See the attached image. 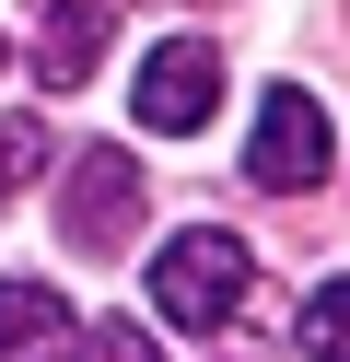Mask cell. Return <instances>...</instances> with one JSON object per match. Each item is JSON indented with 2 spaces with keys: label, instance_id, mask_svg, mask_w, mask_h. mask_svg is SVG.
I'll list each match as a JSON object with an SVG mask.
<instances>
[{
  "label": "cell",
  "instance_id": "6da1fadb",
  "mask_svg": "<svg viewBox=\"0 0 350 362\" xmlns=\"http://www.w3.org/2000/svg\"><path fill=\"white\" fill-rule=\"evenodd\" d=\"M245 281H257V257H245V234H222V222H187V234H163V257H152L163 327H199V339L245 304Z\"/></svg>",
  "mask_w": 350,
  "mask_h": 362
},
{
  "label": "cell",
  "instance_id": "7a4b0ae2",
  "mask_svg": "<svg viewBox=\"0 0 350 362\" xmlns=\"http://www.w3.org/2000/svg\"><path fill=\"white\" fill-rule=\"evenodd\" d=\"M327 164H339V129H327V105L303 94V82H269V94H257V141H245V175H257L269 199H303Z\"/></svg>",
  "mask_w": 350,
  "mask_h": 362
},
{
  "label": "cell",
  "instance_id": "3957f363",
  "mask_svg": "<svg viewBox=\"0 0 350 362\" xmlns=\"http://www.w3.org/2000/svg\"><path fill=\"white\" fill-rule=\"evenodd\" d=\"M210 105H222V47H210V35H163V47L140 59V82H129V117L152 129V141L210 129Z\"/></svg>",
  "mask_w": 350,
  "mask_h": 362
},
{
  "label": "cell",
  "instance_id": "277c9868",
  "mask_svg": "<svg viewBox=\"0 0 350 362\" xmlns=\"http://www.w3.org/2000/svg\"><path fill=\"white\" fill-rule=\"evenodd\" d=\"M59 234L82 245V257H117V245L140 234V164H129L117 141L70 152V199H59Z\"/></svg>",
  "mask_w": 350,
  "mask_h": 362
},
{
  "label": "cell",
  "instance_id": "5b68a950",
  "mask_svg": "<svg viewBox=\"0 0 350 362\" xmlns=\"http://www.w3.org/2000/svg\"><path fill=\"white\" fill-rule=\"evenodd\" d=\"M0 362H82V315L59 281H0Z\"/></svg>",
  "mask_w": 350,
  "mask_h": 362
},
{
  "label": "cell",
  "instance_id": "8992f818",
  "mask_svg": "<svg viewBox=\"0 0 350 362\" xmlns=\"http://www.w3.org/2000/svg\"><path fill=\"white\" fill-rule=\"evenodd\" d=\"M105 35H117L105 0H47V24H35V71L59 82V94H82V82L105 71Z\"/></svg>",
  "mask_w": 350,
  "mask_h": 362
},
{
  "label": "cell",
  "instance_id": "52a82bcc",
  "mask_svg": "<svg viewBox=\"0 0 350 362\" xmlns=\"http://www.w3.org/2000/svg\"><path fill=\"white\" fill-rule=\"evenodd\" d=\"M303 351H315V362H350V281H327L315 304H303Z\"/></svg>",
  "mask_w": 350,
  "mask_h": 362
},
{
  "label": "cell",
  "instance_id": "ba28073f",
  "mask_svg": "<svg viewBox=\"0 0 350 362\" xmlns=\"http://www.w3.org/2000/svg\"><path fill=\"white\" fill-rule=\"evenodd\" d=\"M35 164H47V129H35V117H0V199H23Z\"/></svg>",
  "mask_w": 350,
  "mask_h": 362
},
{
  "label": "cell",
  "instance_id": "9c48e42d",
  "mask_svg": "<svg viewBox=\"0 0 350 362\" xmlns=\"http://www.w3.org/2000/svg\"><path fill=\"white\" fill-rule=\"evenodd\" d=\"M82 362H163V351L129 327V315H105V327H82Z\"/></svg>",
  "mask_w": 350,
  "mask_h": 362
},
{
  "label": "cell",
  "instance_id": "30bf717a",
  "mask_svg": "<svg viewBox=\"0 0 350 362\" xmlns=\"http://www.w3.org/2000/svg\"><path fill=\"white\" fill-rule=\"evenodd\" d=\"M0 71H12V35H0Z\"/></svg>",
  "mask_w": 350,
  "mask_h": 362
}]
</instances>
